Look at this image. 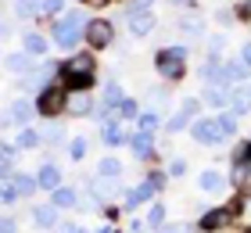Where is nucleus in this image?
Returning a JSON list of instances; mask_svg holds the SVG:
<instances>
[{"mask_svg":"<svg viewBox=\"0 0 251 233\" xmlns=\"http://www.w3.org/2000/svg\"><path fill=\"white\" fill-rule=\"evenodd\" d=\"M179 29H183V32H201V22H198V18H187Z\"/></svg>","mask_w":251,"mask_h":233,"instance_id":"34","label":"nucleus"},{"mask_svg":"<svg viewBox=\"0 0 251 233\" xmlns=\"http://www.w3.org/2000/svg\"><path fill=\"white\" fill-rule=\"evenodd\" d=\"M7 115H11V122H15V126H25V122L32 119V104H29V101H15V104L7 108Z\"/></svg>","mask_w":251,"mask_h":233,"instance_id":"11","label":"nucleus"},{"mask_svg":"<svg viewBox=\"0 0 251 233\" xmlns=\"http://www.w3.org/2000/svg\"><path fill=\"white\" fill-rule=\"evenodd\" d=\"M61 76H65L68 90H86L90 79H94V61H90V57H72V61L65 65Z\"/></svg>","mask_w":251,"mask_h":233,"instance_id":"2","label":"nucleus"},{"mask_svg":"<svg viewBox=\"0 0 251 233\" xmlns=\"http://www.w3.org/2000/svg\"><path fill=\"white\" fill-rule=\"evenodd\" d=\"M86 4H90V7H104L108 0H86Z\"/></svg>","mask_w":251,"mask_h":233,"instance_id":"44","label":"nucleus"},{"mask_svg":"<svg viewBox=\"0 0 251 233\" xmlns=\"http://www.w3.org/2000/svg\"><path fill=\"white\" fill-rule=\"evenodd\" d=\"M183 115H198V101H183Z\"/></svg>","mask_w":251,"mask_h":233,"instance_id":"38","label":"nucleus"},{"mask_svg":"<svg viewBox=\"0 0 251 233\" xmlns=\"http://www.w3.org/2000/svg\"><path fill=\"white\" fill-rule=\"evenodd\" d=\"M86 40L94 43V47H108L111 43V26H108V22H90Z\"/></svg>","mask_w":251,"mask_h":233,"instance_id":"8","label":"nucleus"},{"mask_svg":"<svg viewBox=\"0 0 251 233\" xmlns=\"http://www.w3.org/2000/svg\"><path fill=\"white\" fill-rule=\"evenodd\" d=\"M86 155V140L79 136V140H72V158H83Z\"/></svg>","mask_w":251,"mask_h":233,"instance_id":"33","label":"nucleus"},{"mask_svg":"<svg viewBox=\"0 0 251 233\" xmlns=\"http://www.w3.org/2000/svg\"><path fill=\"white\" fill-rule=\"evenodd\" d=\"M90 108H94V97H90L86 90H68V97H65V111L68 115H86Z\"/></svg>","mask_w":251,"mask_h":233,"instance_id":"6","label":"nucleus"},{"mask_svg":"<svg viewBox=\"0 0 251 233\" xmlns=\"http://www.w3.org/2000/svg\"><path fill=\"white\" fill-rule=\"evenodd\" d=\"M151 186H154V190H162V186H165V176H162V172H154V176H151Z\"/></svg>","mask_w":251,"mask_h":233,"instance_id":"37","label":"nucleus"},{"mask_svg":"<svg viewBox=\"0 0 251 233\" xmlns=\"http://www.w3.org/2000/svg\"><path fill=\"white\" fill-rule=\"evenodd\" d=\"M129 29L136 32V36H147V32L154 29V18L147 15V11H129Z\"/></svg>","mask_w":251,"mask_h":233,"instance_id":"9","label":"nucleus"},{"mask_svg":"<svg viewBox=\"0 0 251 233\" xmlns=\"http://www.w3.org/2000/svg\"><path fill=\"white\" fill-rule=\"evenodd\" d=\"M244 61H251V43L244 47Z\"/></svg>","mask_w":251,"mask_h":233,"instance_id":"47","label":"nucleus"},{"mask_svg":"<svg viewBox=\"0 0 251 233\" xmlns=\"http://www.w3.org/2000/svg\"><path fill=\"white\" fill-rule=\"evenodd\" d=\"M187 119H190V115H183V111H179V115H173V119H169V129H183V126H187Z\"/></svg>","mask_w":251,"mask_h":233,"instance_id":"31","label":"nucleus"},{"mask_svg":"<svg viewBox=\"0 0 251 233\" xmlns=\"http://www.w3.org/2000/svg\"><path fill=\"white\" fill-rule=\"evenodd\" d=\"M90 190H94V197L108 201L111 194H119V183H115V180H104V176H100V180H94V183H90Z\"/></svg>","mask_w":251,"mask_h":233,"instance_id":"12","label":"nucleus"},{"mask_svg":"<svg viewBox=\"0 0 251 233\" xmlns=\"http://www.w3.org/2000/svg\"><path fill=\"white\" fill-rule=\"evenodd\" d=\"M32 11H43V0H18V15L29 18Z\"/></svg>","mask_w":251,"mask_h":233,"instance_id":"22","label":"nucleus"},{"mask_svg":"<svg viewBox=\"0 0 251 233\" xmlns=\"http://www.w3.org/2000/svg\"><path fill=\"white\" fill-rule=\"evenodd\" d=\"M15 197H18L15 186H0V201H15Z\"/></svg>","mask_w":251,"mask_h":233,"instance_id":"35","label":"nucleus"},{"mask_svg":"<svg viewBox=\"0 0 251 233\" xmlns=\"http://www.w3.org/2000/svg\"><path fill=\"white\" fill-rule=\"evenodd\" d=\"M133 111H136V104H133V101H122V115H126V119H129Z\"/></svg>","mask_w":251,"mask_h":233,"instance_id":"40","label":"nucleus"},{"mask_svg":"<svg viewBox=\"0 0 251 233\" xmlns=\"http://www.w3.org/2000/svg\"><path fill=\"white\" fill-rule=\"evenodd\" d=\"M194 140H201V144H219V140H223L219 119H201V122H194Z\"/></svg>","mask_w":251,"mask_h":233,"instance_id":"5","label":"nucleus"},{"mask_svg":"<svg viewBox=\"0 0 251 233\" xmlns=\"http://www.w3.org/2000/svg\"><path fill=\"white\" fill-rule=\"evenodd\" d=\"M251 158V144H244V147H237V161H248Z\"/></svg>","mask_w":251,"mask_h":233,"instance_id":"36","label":"nucleus"},{"mask_svg":"<svg viewBox=\"0 0 251 233\" xmlns=\"http://www.w3.org/2000/svg\"><path fill=\"white\" fill-rule=\"evenodd\" d=\"M162 233H179V230H162Z\"/></svg>","mask_w":251,"mask_h":233,"instance_id":"49","label":"nucleus"},{"mask_svg":"<svg viewBox=\"0 0 251 233\" xmlns=\"http://www.w3.org/2000/svg\"><path fill=\"white\" fill-rule=\"evenodd\" d=\"M86 26V15L83 11H68L65 18H58V26H54V43L61 47V51H68V47L79 43V32H83Z\"/></svg>","mask_w":251,"mask_h":233,"instance_id":"1","label":"nucleus"},{"mask_svg":"<svg viewBox=\"0 0 251 233\" xmlns=\"http://www.w3.org/2000/svg\"><path fill=\"white\" fill-rule=\"evenodd\" d=\"M154 126H158V115L154 111H144L140 115V133H154Z\"/></svg>","mask_w":251,"mask_h":233,"instance_id":"25","label":"nucleus"},{"mask_svg":"<svg viewBox=\"0 0 251 233\" xmlns=\"http://www.w3.org/2000/svg\"><path fill=\"white\" fill-rule=\"evenodd\" d=\"M237 15H244V18H251V0H244V4L237 7Z\"/></svg>","mask_w":251,"mask_h":233,"instance_id":"41","label":"nucleus"},{"mask_svg":"<svg viewBox=\"0 0 251 233\" xmlns=\"http://www.w3.org/2000/svg\"><path fill=\"white\" fill-rule=\"evenodd\" d=\"M0 36H7V22H0Z\"/></svg>","mask_w":251,"mask_h":233,"instance_id":"48","label":"nucleus"},{"mask_svg":"<svg viewBox=\"0 0 251 233\" xmlns=\"http://www.w3.org/2000/svg\"><path fill=\"white\" fill-rule=\"evenodd\" d=\"M183 57H187L183 47H169V51H162V54H158V72H162L165 79H179V76H183Z\"/></svg>","mask_w":251,"mask_h":233,"instance_id":"3","label":"nucleus"},{"mask_svg":"<svg viewBox=\"0 0 251 233\" xmlns=\"http://www.w3.org/2000/svg\"><path fill=\"white\" fill-rule=\"evenodd\" d=\"M208 101L223 108V104H230V93H226V90H219V86H212V90H208Z\"/></svg>","mask_w":251,"mask_h":233,"instance_id":"26","label":"nucleus"},{"mask_svg":"<svg viewBox=\"0 0 251 233\" xmlns=\"http://www.w3.org/2000/svg\"><path fill=\"white\" fill-rule=\"evenodd\" d=\"M176 7H194V0H173Z\"/></svg>","mask_w":251,"mask_h":233,"instance_id":"43","label":"nucleus"},{"mask_svg":"<svg viewBox=\"0 0 251 233\" xmlns=\"http://www.w3.org/2000/svg\"><path fill=\"white\" fill-rule=\"evenodd\" d=\"M58 233H79V230H75V226H61Z\"/></svg>","mask_w":251,"mask_h":233,"instance_id":"46","label":"nucleus"},{"mask_svg":"<svg viewBox=\"0 0 251 233\" xmlns=\"http://www.w3.org/2000/svg\"><path fill=\"white\" fill-rule=\"evenodd\" d=\"M100 176H104V180H119L122 176V165L115 158H104V161H100Z\"/></svg>","mask_w":251,"mask_h":233,"instance_id":"16","label":"nucleus"},{"mask_svg":"<svg viewBox=\"0 0 251 233\" xmlns=\"http://www.w3.org/2000/svg\"><path fill=\"white\" fill-rule=\"evenodd\" d=\"M219 129H223V136H230V133H237V115H233V111H226L223 119H219Z\"/></svg>","mask_w":251,"mask_h":233,"instance_id":"23","label":"nucleus"},{"mask_svg":"<svg viewBox=\"0 0 251 233\" xmlns=\"http://www.w3.org/2000/svg\"><path fill=\"white\" fill-rule=\"evenodd\" d=\"M162 219H165V208H162V205H154L151 212H147V226H162Z\"/></svg>","mask_w":251,"mask_h":233,"instance_id":"27","label":"nucleus"},{"mask_svg":"<svg viewBox=\"0 0 251 233\" xmlns=\"http://www.w3.org/2000/svg\"><path fill=\"white\" fill-rule=\"evenodd\" d=\"M7 68H11V72H25V68H29V57H25V54H11V57H7Z\"/></svg>","mask_w":251,"mask_h":233,"instance_id":"24","label":"nucleus"},{"mask_svg":"<svg viewBox=\"0 0 251 233\" xmlns=\"http://www.w3.org/2000/svg\"><path fill=\"white\" fill-rule=\"evenodd\" d=\"M58 183H61V176H58V169H54V165H43V169H40V186L58 190Z\"/></svg>","mask_w":251,"mask_h":233,"instance_id":"14","label":"nucleus"},{"mask_svg":"<svg viewBox=\"0 0 251 233\" xmlns=\"http://www.w3.org/2000/svg\"><path fill=\"white\" fill-rule=\"evenodd\" d=\"M244 76H248V72H244V65H237V61H230V65L223 68V83H241Z\"/></svg>","mask_w":251,"mask_h":233,"instance_id":"15","label":"nucleus"},{"mask_svg":"<svg viewBox=\"0 0 251 233\" xmlns=\"http://www.w3.org/2000/svg\"><path fill=\"white\" fill-rule=\"evenodd\" d=\"M11 180H15V190H18V194H29V190H32V180H29V176H11Z\"/></svg>","mask_w":251,"mask_h":233,"instance_id":"30","label":"nucleus"},{"mask_svg":"<svg viewBox=\"0 0 251 233\" xmlns=\"http://www.w3.org/2000/svg\"><path fill=\"white\" fill-rule=\"evenodd\" d=\"M230 104H233V115L248 111V108H251V86H248V83H244V86H237V90L230 93Z\"/></svg>","mask_w":251,"mask_h":233,"instance_id":"10","label":"nucleus"},{"mask_svg":"<svg viewBox=\"0 0 251 233\" xmlns=\"http://www.w3.org/2000/svg\"><path fill=\"white\" fill-rule=\"evenodd\" d=\"M119 93H122L119 83H108V90H104V104H115V101H119Z\"/></svg>","mask_w":251,"mask_h":233,"instance_id":"32","label":"nucleus"},{"mask_svg":"<svg viewBox=\"0 0 251 233\" xmlns=\"http://www.w3.org/2000/svg\"><path fill=\"white\" fill-rule=\"evenodd\" d=\"M147 4H151V0H136V11H147Z\"/></svg>","mask_w":251,"mask_h":233,"instance_id":"45","label":"nucleus"},{"mask_svg":"<svg viewBox=\"0 0 251 233\" xmlns=\"http://www.w3.org/2000/svg\"><path fill=\"white\" fill-rule=\"evenodd\" d=\"M72 205H75V194L58 186V190H54V208H72Z\"/></svg>","mask_w":251,"mask_h":233,"instance_id":"21","label":"nucleus"},{"mask_svg":"<svg viewBox=\"0 0 251 233\" xmlns=\"http://www.w3.org/2000/svg\"><path fill=\"white\" fill-rule=\"evenodd\" d=\"M25 51L29 54H43V51H47V40L36 36V32H29V36H25Z\"/></svg>","mask_w":251,"mask_h":233,"instance_id":"20","label":"nucleus"},{"mask_svg":"<svg viewBox=\"0 0 251 233\" xmlns=\"http://www.w3.org/2000/svg\"><path fill=\"white\" fill-rule=\"evenodd\" d=\"M11 155H15V147H7V144H0V161H7Z\"/></svg>","mask_w":251,"mask_h":233,"instance_id":"39","label":"nucleus"},{"mask_svg":"<svg viewBox=\"0 0 251 233\" xmlns=\"http://www.w3.org/2000/svg\"><path fill=\"white\" fill-rule=\"evenodd\" d=\"M237 212H241L237 205H226V208H212V212H204V215H201V230H223V226H230Z\"/></svg>","mask_w":251,"mask_h":233,"instance_id":"4","label":"nucleus"},{"mask_svg":"<svg viewBox=\"0 0 251 233\" xmlns=\"http://www.w3.org/2000/svg\"><path fill=\"white\" fill-rule=\"evenodd\" d=\"M36 144H40V136L32 133V129H25V133L18 136V147H36Z\"/></svg>","mask_w":251,"mask_h":233,"instance_id":"28","label":"nucleus"},{"mask_svg":"<svg viewBox=\"0 0 251 233\" xmlns=\"http://www.w3.org/2000/svg\"><path fill=\"white\" fill-rule=\"evenodd\" d=\"M223 186V176L215 169H208V172H201V190H219Z\"/></svg>","mask_w":251,"mask_h":233,"instance_id":"17","label":"nucleus"},{"mask_svg":"<svg viewBox=\"0 0 251 233\" xmlns=\"http://www.w3.org/2000/svg\"><path fill=\"white\" fill-rule=\"evenodd\" d=\"M0 233H15V223H11V219H4V223H0Z\"/></svg>","mask_w":251,"mask_h":233,"instance_id":"42","label":"nucleus"},{"mask_svg":"<svg viewBox=\"0 0 251 233\" xmlns=\"http://www.w3.org/2000/svg\"><path fill=\"white\" fill-rule=\"evenodd\" d=\"M65 97H68L65 90H43V97H40V104H36L40 115H58V111L65 108Z\"/></svg>","mask_w":251,"mask_h":233,"instance_id":"7","label":"nucleus"},{"mask_svg":"<svg viewBox=\"0 0 251 233\" xmlns=\"http://www.w3.org/2000/svg\"><path fill=\"white\" fill-rule=\"evenodd\" d=\"M104 140H108V144H122V126H119V119L104 122Z\"/></svg>","mask_w":251,"mask_h":233,"instance_id":"18","label":"nucleus"},{"mask_svg":"<svg viewBox=\"0 0 251 233\" xmlns=\"http://www.w3.org/2000/svg\"><path fill=\"white\" fill-rule=\"evenodd\" d=\"M65 0H43V15H61Z\"/></svg>","mask_w":251,"mask_h":233,"instance_id":"29","label":"nucleus"},{"mask_svg":"<svg viewBox=\"0 0 251 233\" xmlns=\"http://www.w3.org/2000/svg\"><path fill=\"white\" fill-rule=\"evenodd\" d=\"M133 155H136V158H151V155H154V151H151V133L133 136Z\"/></svg>","mask_w":251,"mask_h":233,"instance_id":"13","label":"nucleus"},{"mask_svg":"<svg viewBox=\"0 0 251 233\" xmlns=\"http://www.w3.org/2000/svg\"><path fill=\"white\" fill-rule=\"evenodd\" d=\"M54 219H58L54 205H43V208H36V223H40V226H54Z\"/></svg>","mask_w":251,"mask_h":233,"instance_id":"19","label":"nucleus"}]
</instances>
